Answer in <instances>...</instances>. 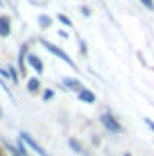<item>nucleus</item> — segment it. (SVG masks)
Returning <instances> with one entry per match:
<instances>
[{"mask_svg": "<svg viewBox=\"0 0 154 156\" xmlns=\"http://www.w3.org/2000/svg\"><path fill=\"white\" fill-rule=\"evenodd\" d=\"M43 45H45V48H48V50H50V52H52V55H55V57H59V59H61V61H63V63H68V66H70V68H75V66H77V63H73V59H70V57H68V55H66V52H63V50H61V48H57V45H52V43H50V41H43Z\"/></svg>", "mask_w": 154, "mask_h": 156, "instance_id": "f257e3e1", "label": "nucleus"}, {"mask_svg": "<svg viewBox=\"0 0 154 156\" xmlns=\"http://www.w3.org/2000/svg\"><path fill=\"white\" fill-rule=\"evenodd\" d=\"M100 120H102V125L107 127L109 131H113V133H120V131H123V127L118 125V120H116L111 113H102V115H100Z\"/></svg>", "mask_w": 154, "mask_h": 156, "instance_id": "f03ea898", "label": "nucleus"}, {"mask_svg": "<svg viewBox=\"0 0 154 156\" xmlns=\"http://www.w3.org/2000/svg\"><path fill=\"white\" fill-rule=\"evenodd\" d=\"M20 140H25V143H27V145H30V147H32V149H34V152H36V154H39V156H50V154H48V152H45V149H43V147H41V145H39V143H36V140H34V138H32V136H30V133H27V131H23V133H20Z\"/></svg>", "mask_w": 154, "mask_h": 156, "instance_id": "7ed1b4c3", "label": "nucleus"}, {"mask_svg": "<svg viewBox=\"0 0 154 156\" xmlns=\"http://www.w3.org/2000/svg\"><path fill=\"white\" fill-rule=\"evenodd\" d=\"M27 63H30L32 68H34L36 73H43V61H41V59L36 57V55H27Z\"/></svg>", "mask_w": 154, "mask_h": 156, "instance_id": "20e7f679", "label": "nucleus"}, {"mask_svg": "<svg viewBox=\"0 0 154 156\" xmlns=\"http://www.w3.org/2000/svg\"><path fill=\"white\" fill-rule=\"evenodd\" d=\"M9 18L7 16H0V36H9V32H12V27H9Z\"/></svg>", "mask_w": 154, "mask_h": 156, "instance_id": "39448f33", "label": "nucleus"}, {"mask_svg": "<svg viewBox=\"0 0 154 156\" xmlns=\"http://www.w3.org/2000/svg\"><path fill=\"white\" fill-rule=\"evenodd\" d=\"M79 100H82V102H86V104H93V102H95V95L91 93V90H86V88H84V90H79Z\"/></svg>", "mask_w": 154, "mask_h": 156, "instance_id": "423d86ee", "label": "nucleus"}, {"mask_svg": "<svg viewBox=\"0 0 154 156\" xmlns=\"http://www.w3.org/2000/svg\"><path fill=\"white\" fill-rule=\"evenodd\" d=\"M63 84H66V86H68V88H73V90H77V93H79V90H84V86H82V84H79V82H77V79H70V77H66V79H63Z\"/></svg>", "mask_w": 154, "mask_h": 156, "instance_id": "0eeeda50", "label": "nucleus"}, {"mask_svg": "<svg viewBox=\"0 0 154 156\" xmlns=\"http://www.w3.org/2000/svg\"><path fill=\"white\" fill-rule=\"evenodd\" d=\"M39 79L36 77H32V79H27V88H30V93H39Z\"/></svg>", "mask_w": 154, "mask_h": 156, "instance_id": "6e6552de", "label": "nucleus"}, {"mask_svg": "<svg viewBox=\"0 0 154 156\" xmlns=\"http://www.w3.org/2000/svg\"><path fill=\"white\" fill-rule=\"evenodd\" d=\"M50 23H52L50 16H39V25L41 27H50Z\"/></svg>", "mask_w": 154, "mask_h": 156, "instance_id": "1a4fd4ad", "label": "nucleus"}, {"mask_svg": "<svg viewBox=\"0 0 154 156\" xmlns=\"http://www.w3.org/2000/svg\"><path fill=\"white\" fill-rule=\"evenodd\" d=\"M59 23H63L66 27H70V25H73V23H70V18H68V16H63V14L59 16Z\"/></svg>", "mask_w": 154, "mask_h": 156, "instance_id": "9d476101", "label": "nucleus"}, {"mask_svg": "<svg viewBox=\"0 0 154 156\" xmlns=\"http://www.w3.org/2000/svg\"><path fill=\"white\" fill-rule=\"evenodd\" d=\"M141 5L145 9H154V0H141Z\"/></svg>", "mask_w": 154, "mask_h": 156, "instance_id": "9b49d317", "label": "nucleus"}, {"mask_svg": "<svg viewBox=\"0 0 154 156\" xmlns=\"http://www.w3.org/2000/svg\"><path fill=\"white\" fill-rule=\"evenodd\" d=\"M52 95H55V93H52V90H50V88H48V90H43V100H50V98H52Z\"/></svg>", "mask_w": 154, "mask_h": 156, "instance_id": "f8f14e48", "label": "nucleus"}, {"mask_svg": "<svg viewBox=\"0 0 154 156\" xmlns=\"http://www.w3.org/2000/svg\"><path fill=\"white\" fill-rule=\"evenodd\" d=\"M145 125H147V127H150V129H152V131H154V122L150 120V118H147V120H145Z\"/></svg>", "mask_w": 154, "mask_h": 156, "instance_id": "ddd939ff", "label": "nucleus"}]
</instances>
